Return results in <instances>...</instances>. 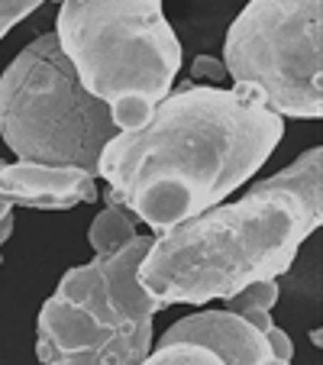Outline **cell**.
<instances>
[{"mask_svg": "<svg viewBox=\"0 0 323 365\" xmlns=\"http://www.w3.org/2000/svg\"><path fill=\"white\" fill-rule=\"evenodd\" d=\"M284 136V120L227 88L188 84L158 103L145 126L103 145L97 178L107 200L162 236L223 204Z\"/></svg>", "mask_w": 323, "mask_h": 365, "instance_id": "1", "label": "cell"}, {"mask_svg": "<svg viewBox=\"0 0 323 365\" xmlns=\"http://www.w3.org/2000/svg\"><path fill=\"white\" fill-rule=\"evenodd\" d=\"M320 223L323 149L314 145L240 200L152 236L136 282L162 307L223 301L255 282L284 275Z\"/></svg>", "mask_w": 323, "mask_h": 365, "instance_id": "2", "label": "cell"}, {"mask_svg": "<svg viewBox=\"0 0 323 365\" xmlns=\"http://www.w3.org/2000/svg\"><path fill=\"white\" fill-rule=\"evenodd\" d=\"M56 39L120 133L145 126L172 94L185 58L162 0H62Z\"/></svg>", "mask_w": 323, "mask_h": 365, "instance_id": "3", "label": "cell"}, {"mask_svg": "<svg viewBox=\"0 0 323 365\" xmlns=\"http://www.w3.org/2000/svg\"><path fill=\"white\" fill-rule=\"evenodd\" d=\"M152 236L68 269L36 320L39 365H143L162 304L136 282Z\"/></svg>", "mask_w": 323, "mask_h": 365, "instance_id": "4", "label": "cell"}, {"mask_svg": "<svg viewBox=\"0 0 323 365\" xmlns=\"http://www.w3.org/2000/svg\"><path fill=\"white\" fill-rule=\"evenodd\" d=\"M117 133L111 110L78 81L56 33L33 39L0 75V136L20 162L97 178L101 152Z\"/></svg>", "mask_w": 323, "mask_h": 365, "instance_id": "5", "label": "cell"}, {"mask_svg": "<svg viewBox=\"0 0 323 365\" xmlns=\"http://www.w3.org/2000/svg\"><path fill=\"white\" fill-rule=\"evenodd\" d=\"M233 94L278 117H323V0H249L227 29Z\"/></svg>", "mask_w": 323, "mask_h": 365, "instance_id": "6", "label": "cell"}, {"mask_svg": "<svg viewBox=\"0 0 323 365\" xmlns=\"http://www.w3.org/2000/svg\"><path fill=\"white\" fill-rule=\"evenodd\" d=\"M168 339H194L220 352L227 365H291L294 346L282 327L259 330L249 320L236 317L230 310H200L191 317L172 324L158 343ZM155 343V339H152Z\"/></svg>", "mask_w": 323, "mask_h": 365, "instance_id": "7", "label": "cell"}, {"mask_svg": "<svg viewBox=\"0 0 323 365\" xmlns=\"http://www.w3.org/2000/svg\"><path fill=\"white\" fill-rule=\"evenodd\" d=\"M0 197L33 210H71L101 197L97 178L78 168H48L36 162H0Z\"/></svg>", "mask_w": 323, "mask_h": 365, "instance_id": "8", "label": "cell"}, {"mask_svg": "<svg viewBox=\"0 0 323 365\" xmlns=\"http://www.w3.org/2000/svg\"><path fill=\"white\" fill-rule=\"evenodd\" d=\"M139 236L136 230V217H130L120 204H113V200H107V207H103L101 214L94 217V223H91V246H94V255H113L120 252V249L126 246V242H133Z\"/></svg>", "mask_w": 323, "mask_h": 365, "instance_id": "9", "label": "cell"}, {"mask_svg": "<svg viewBox=\"0 0 323 365\" xmlns=\"http://www.w3.org/2000/svg\"><path fill=\"white\" fill-rule=\"evenodd\" d=\"M278 301V282L272 278V282H255L249 284V288L236 291V294L223 297V304L230 310V314H236V317L249 320L252 327H259V330H272V307H275Z\"/></svg>", "mask_w": 323, "mask_h": 365, "instance_id": "10", "label": "cell"}, {"mask_svg": "<svg viewBox=\"0 0 323 365\" xmlns=\"http://www.w3.org/2000/svg\"><path fill=\"white\" fill-rule=\"evenodd\" d=\"M143 365H227L220 352H213L210 346L194 343V339H168V343H152L149 356Z\"/></svg>", "mask_w": 323, "mask_h": 365, "instance_id": "11", "label": "cell"}, {"mask_svg": "<svg viewBox=\"0 0 323 365\" xmlns=\"http://www.w3.org/2000/svg\"><path fill=\"white\" fill-rule=\"evenodd\" d=\"M42 0H0V39L10 33L20 20H26Z\"/></svg>", "mask_w": 323, "mask_h": 365, "instance_id": "12", "label": "cell"}, {"mask_svg": "<svg viewBox=\"0 0 323 365\" xmlns=\"http://www.w3.org/2000/svg\"><path fill=\"white\" fill-rule=\"evenodd\" d=\"M10 233H14V204L0 197V249L10 240ZM0 262H4V259H0Z\"/></svg>", "mask_w": 323, "mask_h": 365, "instance_id": "13", "label": "cell"}, {"mask_svg": "<svg viewBox=\"0 0 323 365\" xmlns=\"http://www.w3.org/2000/svg\"><path fill=\"white\" fill-rule=\"evenodd\" d=\"M204 75H210V78H217V81H220L227 71H223V65L210 62V58H198V62H194V78H204Z\"/></svg>", "mask_w": 323, "mask_h": 365, "instance_id": "14", "label": "cell"}, {"mask_svg": "<svg viewBox=\"0 0 323 365\" xmlns=\"http://www.w3.org/2000/svg\"><path fill=\"white\" fill-rule=\"evenodd\" d=\"M42 4H46V0H42Z\"/></svg>", "mask_w": 323, "mask_h": 365, "instance_id": "15", "label": "cell"}]
</instances>
